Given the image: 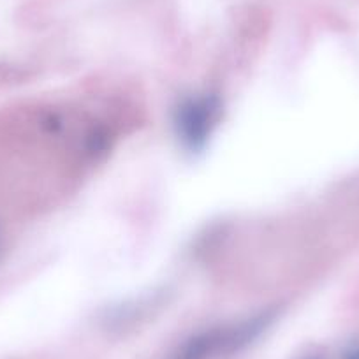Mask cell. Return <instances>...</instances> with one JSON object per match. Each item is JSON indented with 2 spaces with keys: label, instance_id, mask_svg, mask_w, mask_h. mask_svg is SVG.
Instances as JSON below:
<instances>
[{
  "label": "cell",
  "instance_id": "1",
  "mask_svg": "<svg viewBox=\"0 0 359 359\" xmlns=\"http://www.w3.org/2000/svg\"><path fill=\"white\" fill-rule=\"evenodd\" d=\"M271 324V316L252 317L233 326H219L189 338L169 359H220L238 354L257 340Z\"/></svg>",
  "mask_w": 359,
  "mask_h": 359
},
{
  "label": "cell",
  "instance_id": "4",
  "mask_svg": "<svg viewBox=\"0 0 359 359\" xmlns=\"http://www.w3.org/2000/svg\"><path fill=\"white\" fill-rule=\"evenodd\" d=\"M312 359H313V358H312Z\"/></svg>",
  "mask_w": 359,
  "mask_h": 359
},
{
  "label": "cell",
  "instance_id": "3",
  "mask_svg": "<svg viewBox=\"0 0 359 359\" xmlns=\"http://www.w3.org/2000/svg\"><path fill=\"white\" fill-rule=\"evenodd\" d=\"M344 359H359V345H352L345 351Z\"/></svg>",
  "mask_w": 359,
  "mask_h": 359
},
{
  "label": "cell",
  "instance_id": "2",
  "mask_svg": "<svg viewBox=\"0 0 359 359\" xmlns=\"http://www.w3.org/2000/svg\"><path fill=\"white\" fill-rule=\"evenodd\" d=\"M217 106L210 99H199L191 101L180 109V133L185 141L191 144H198L199 141H205L206 134H210V127L215 122Z\"/></svg>",
  "mask_w": 359,
  "mask_h": 359
}]
</instances>
